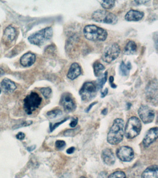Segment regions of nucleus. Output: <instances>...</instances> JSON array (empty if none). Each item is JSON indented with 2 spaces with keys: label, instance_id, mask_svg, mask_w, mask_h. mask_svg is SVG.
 Listing matches in <instances>:
<instances>
[{
  "label": "nucleus",
  "instance_id": "1",
  "mask_svg": "<svg viewBox=\"0 0 158 178\" xmlns=\"http://www.w3.org/2000/svg\"><path fill=\"white\" fill-rule=\"evenodd\" d=\"M124 128V122L122 119H115L108 134V143L112 145H116L120 143L123 139Z\"/></svg>",
  "mask_w": 158,
  "mask_h": 178
},
{
  "label": "nucleus",
  "instance_id": "2",
  "mask_svg": "<svg viewBox=\"0 0 158 178\" xmlns=\"http://www.w3.org/2000/svg\"><path fill=\"white\" fill-rule=\"evenodd\" d=\"M83 34L86 39L91 41L104 42L108 37L106 30L95 25H88L84 28Z\"/></svg>",
  "mask_w": 158,
  "mask_h": 178
},
{
  "label": "nucleus",
  "instance_id": "3",
  "mask_svg": "<svg viewBox=\"0 0 158 178\" xmlns=\"http://www.w3.org/2000/svg\"><path fill=\"white\" fill-rule=\"evenodd\" d=\"M53 35V30L51 27H47L31 34L28 39L30 43L36 46H40L47 40H50Z\"/></svg>",
  "mask_w": 158,
  "mask_h": 178
},
{
  "label": "nucleus",
  "instance_id": "4",
  "mask_svg": "<svg viewBox=\"0 0 158 178\" xmlns=\"http://www.w3.org/2000/svg\"><path fill=\"white\" fill-rule=\"evenodd\" d=\"M24 109L27 114L31 115L41 104L42 98L35 92H32L24 99Z\"/></svg>",
  "mask_w": 158,
  "mask_h": 178
},
{
  "label": "nucleus",
  "instance_id": "5",
  "mask_svg": "<svg viewBox=\"0 0 158 178\" xmlns=\"http://www.w3.org/2000/svg\"><path fill=\"white\" fill-rule=\"evenodd\" d=\"M141 122L138 118L132 117L127 123L125 128V135L127 139H133L139 135L141 131Z\"/></svg>",
  "mask_w": 158,
  "mask_h": 178
},
{
  "label": "nucleus",
  "instance_id": "6",
  "mask_svg": "<svg viewBox=\"0 0 158 178\" xmlns=\"http://www.w3.org/2000/svg\"><path fill=\"white\" fill-rule=\"evenodd\" d=\"M92 19L95 22L115 25L118 22V18L115 14L104 10L95 11L92 15Z\"/></svg>",
  "mask_w": 158,
  "mask_h": 178
},
{
  "label": "nucleus",
  "instance_id": "7",
  "mask_svg": "<svg viewBox=\"0 0 158 178\" xmlns=\"http://www.w3.org/2000/svg\"><path fill=\"white\" fill-rule=\"evenodd\" d=\"M96 85L91 82H86L80 89L79 94L82 101L88 102L96 96L97 93Z\"/></svg>",
  "mask_w": 158,
  "mask_h": 178
},
{
  "label": "nucleus",
  "instance_id": "8",
  "mask_svg": "<svg viewBox=\"0 0 158 178\" xmlns=\"http://www.w3.org/2000/svg\"><path fill=\"white\" fill-rule=\"evenodd\" d=\"M121 52L120 46L116 43L109 44L103 52L102 58L103 61L110 64L116 59Z\"/></svg>",
  "mask_w": 158,
  "mask_h": 178
},
{
  "label": "nucleus",
  "instance_id": "9",
  "mask_svg": "<svg viewBox=\"0 0 158 178\" xmlns=\"http://www.w3.org/2000/svg\"><path fill=\"white\" fill-rule=\"evenodd\" d=\"M146 95L148 101L154 105L158 102V83L156 79H154L148 83L146 88Z\"/></svg>",
  "mask_w": 158,
  "mask_h": 178
},
{
  "label": "nucleus",
  "instance_id": "10",
  "mask_svg": "<svg viewBox=\"0 0 158 178\" xmlns=\"http://www.w3.org/2000/svg\"><path fill=\"white\" fill-rule=\"evenodd\" d=\"M60 104L66 112H72L75 110L76 108V103L73 96L67 92L64 93L61 96Z\"/></svg>",
  "mask_w": 158,
  "mask_h": 178
},
{
  "label": "nucleus",
  "instance_id": "11",
  "mask_svg": "<svg viewBox=\"0 0 158 178\" xmlns=\"http://www.w3.org/2000/svg\"><path fill=\"white\" fill-rule=\"evenodd\" d=\"M138 113L141 121L145 124L152 123L155 117L154 110L146 105H141L138 109Z\"/></svg>",
  "mask_w": 158,
  "mask_h": 178
},
{
  "label": "nucleus",
  "instance_id": "12",
  "mask_svg": "<svg viewBox=\"0 0 158 178\" xmlns=\"http://www.w3.org/2000/svg\"><path fill=\"white\" fill-rule=\"evenodd\" d=\"M117 156L120 160L124 162L131 161L134 157V152L131 147L122 146L118 148L116 151Z\"/></svg>",
  "mask_w": 158,
  "mask_h": 178
},
{
  "label": "nucleus",
  "instance_id": "13",
  "mask_svg": "<svg viewBox=\"0 0 158 178\" xmlns=\"http://www.w3.org/2000/svg\"><path fill=\"white\" fill-rule=\"evenodd\" d=\"M158 131V128L154 127L151 128L148 131L143 140V144L144 147H149L157 140Z\"/></svg>",
  "mask_w": 158,
  "mask_h": 178
},
{
  "label": "nucleus",
  "instance_id": "14",
  "mask_svg": "<svg viewBox=\"0 0 158 178\" xmlns=\"http://www.w3.org/2000/svg\"><path fill=\"white\" fill-rule=\"evenodd\" d=\"M1 89L7 94L11 93L16 89V85L13 81L8 78H5L1 83Z\"/></svg>",
  "mask_w": 158,
  "mask_h": 178
},
{
  "label": "nucleus",
  "instance_id": "15",
  "mask_svg": "<svg viewBox=\"0 0 158 178\" xmlns=\"http://www.w3.org/2000/svg\"><path fill=\"white\" fill-rule=\"evenodd\" d=\"M82 71L79 65L77 63H73L69 68L67 77L68 79L73 80L79 77Z\"/></svg>",
  "mask_w": 158,
  "mask_h": 178
},
{
  "label": "nucleus",
  "instance_id": "16",
  "mask_svg": "<svg viewBox=\"0 0 158 178\" xmlns=\"http://www.w3.org/2000/svg\"><path fill=\"white\" fill-rule=\"evenodd\" d=\"M144 16V13L140 11L131 9L125 16V19L127 21H138Z\"/></svg>",
  "mask_w": 158,
  "mask_h": 178
},
{
  "label": "nucleus",
  "instance_id": "17",
  "mask_svg": "<svg viewBox=\"0 0 158 178\" xmlns=\"http://www.w3.org/2000/svg\"><path fill=\"white\" fill-rule=\"evenodd\" d=\"M102 158L103 162L108 166L112 165L116 161V158L112 151L109 148H106L103 151Z\"/></svg>",
  "mask_w": 158,
  "mask_h": 178
},
{
  "label": "nucleus",
  "instance_id": "18",
  "mask_svg": "<svg viewBox=\"0 0 158 178\" xmlns=\"http://www.w3.org/2000/svg\"><path fill=\"white\" fill-rule=\"evenodd\" d=\"M35 60V54L31 52H28L20 58V63L24 67L30 66L34 64Z\"/></svg>",
  "mask_w": 158,
  "mask_h": 178
},
{
  "label": "nucleus",
  "instance_id": "19",
  "mask_svg": "<svg viewBox=\"0 0 158 178\" xmlns=\"http://www.w3.org/2000/svg\"><path fill=\"white\" fill-rule=\"evenodd\" d=\"M141 178H158V166L152 165L148 167L142 173Z\"/></svg>",
  "mask_w": 158,
  "mask_h": 178
},
{
  "label": "nucleus",
  "instance_id": "20",
  "mask_svg": "<svg viewBox=\"0 0 158 178\" xmlns=\"http://www.w3.org/2000/svg\"><path fill=\"white\" fill-rule=\"evenodd\" d=\"M16 35L15 29L12 26L7 27L4 32V38L7 40L12 42L15 39Z\"/></svg>",
  "mask_w": 158,
  "mask_h": 178
},
{
  "label": "nucleus",
  "instance_id": "21",
  "mask_svg": "<svg viewBox=\"0 0 158 178\" xmlns=\"http://www.w3.org/2000/svg\"><path fill=\"white\" fill-rule=\"evenodd\" d=\"M137 44L133 40H130L124 47V53L125 55H132L137 51Z\"/></svg>",
  "mask_w": 158,
  "mask_h": 178
},
{
  "label": "nucleus",
  "instance_id": "22",
  "mask_svg": "<svg viewBox=\"0 0 158 178\" xmlns=\"http://www.w3.org/2000/svg\"><path fill=\"white\" fill-rule=\"evenodd\" d=\"M131 69V64L130 62H128L127 64H125L122 61L119 67V73L122 76H127L130 74V71Z\"/></svg>",
  "mask_w": 158,
  "mask_h": 178
},
{
  "label": "nucleus",
  "instance_id": "23",
  "mask_svg": "<svg viewBox=\"0 0 158 178\" xmlns=\"http://www.w3.org/2000/svg\"><path fill=\"white\" fill-rule=\"evenodd\" d=\"M108 74V71H106L103 74H102L99 77L96 81V87L98 90H101L103 89L107 80Z\"/></svg>",
  "mask_w": 158,
  "mask_h": 178
},
{
  "label": "nucleus",
  "instance_id": "24",
  "mask_svg": "<svg viewBox=\"0 0 158 178\" xmlns=\"http://www.w3.org/2000/svg\"><path fill=\"white\" fill-rule=\"evenodd\" d=\"M93 66L95 76L97 77L100 76L102 74V72L105 69L104 66L98 61H95L94 63Z\"/></svg>",
  "mask_w": 158,
  "mask_h": 178
},
{
  "label": "nucleus",
  "instance_id": "25",
  "mask_svg": "<svg viewBox=\"0 0 158 178\" xmlns=\"http://www.w3.org/2000/svg\"><path fill=\"white\" fill-rule=\"evenodd\" d=\"M48 117L50 119H53L58 117H60L62 115V112L60 109H57L49 111L47 113Z\"/></svg>",
  "mask_w": 158,
  "mask_h": 178
},
{
  "label": "nucleus",
  "instance_id": "26",
  "mask_svg": "<svg viewBox=\"0 0 158 178\" xmlns=\"http://www.w3.org/2000/svg\"><path fill=\"white\" fill-rule=\"evenodd\" d=\"M101 5L102 7L104 9H109L114 7L115 5V1L113 0L103 1L101 2Z\"/></svg>",
  "mask_w": 158,
  "mask_h": 178
},
{
  "label": "nucleus",
  "instance_id": "27",
  "mask_svg": "<svg viewBox=\"0 0 158 178\" xmlns=\"http://www.w3.org/2000/svg\"><path fill=\"white\" fill-rule=\"evenodd\" d=\"M40 91L44 97L46 99H48L51 96L52 90L49 87H43L40 89Z\"/></svg>",
  "mask_w": 158,
  "mask_h": 178
},
{
  "label": "nucleus",
  "instance_id": "28",
  "mask_svg": "<svg viewBox=\"0 0 158 178\" xmlns=\"http://www.w3.org/2000/svg\"><path fill=\"white\" fill-rule=\"evenodd\" d=\"M108 178H126V176L124 172L118 171L111 174Z\"/></svg>",
  "mask_w": 158,
  "mask_h": 178
},
{
  "label": "nucleus",
  "instance_id": "29",
  "mask_svg": "<svg viewBox=\"0 0 158 178\" xmlns=\"http://www.w3.org/2000/svg\"><path fill=\"white\" fill-rule=\"evenodd\" d=\"M67 120H68V118H66L64 119V120H62V121H61L60 122H58V123H54V124L50 123V131H54V130H55V129L57 128L58 127V126H60V125L61 124H62V123H65V122L67 121Z\"/></svg>",
  "mask_w": 158,
  "mask_h": 178
},
{
  "label": "nucleus",
  "instance_id": "30",
  "mask_svg": "<svg viewBox=\"0 0 158 178\" xmlns=\"http://www.w3.org/2000/svg\"><path fill=\"white\" fill-rule=\"evenodd\" d=\"M33 123L32 121H27L25 122H23L20 124H18V125H15L13 126V129H17V128H20L24 127H28L30 126Z\"/></svg>",
  "mask_w": 158,
  "mask_h": 178
},
{
  "label": "nucleus",
  "instance_id": "31",
  "mask_svg": "<svg viewBox=\"0 0 158 178\" xmlns=\"http://www.w3.org/2000/svg\"><path fill=\"white\" fill-rule=\"evenodd\" d=\"M79 128H76L73 129L66 130L64 132V136H72L74 134H76L77 131H79Z\"/></svg>",
  "mask_w": 158,
  "mask_h": 178
},
{
  "label": "nucleus",
  "instance_id": "32",
  "mask_svg": "<svg viewBox=\"0 0 158 178\" xmlns=\"http://www.w3.org/2000/svg\"><path fill=\"white\" fill-rule=\"evenodd\" d=\"M66 143L62 140H57L55 142V147L58 150H62L66 147Z\"/></svg>",
  "mask_w": 158,
  "mask_h": 178
},
{
  "label": "nucleus",
  "instance_id": "33",
  "mask_svg": "<svg viewBox=\"0 0 158 178\" xmlns=\"http://www.w3.org/2000/svg\"><path fill=\"white\" fill-rule=\"evenodd\" d=\"M25 134L24 133L20 132L18 133L17 135H16V137L18 140L22 141V140H24L25 139Z\"/></svg>",
  "mask_w": 158,
  "mask_h": 178
},
{
  "label": "nucleus",
  "instance_id": "34",
  "mask_svg": "<svg viewBox=\"0 0 158 178\" xmlns=\"http://www.w3.org/2000/svg\"><path fill=\"white\" fill-rule=\"evenodd\" d=\"M78 123V118H73L72 119V121L71 122V123H70V126L72 128L75 127L76 126Z\"/></svg>",
  "mask_w": 158,
  "mask_h": 178
},
{
  "label": "nucleus",
  "instance_id": "35",
  "mask_svg": "<svg viewBox=\"0 0 158 178\" xmlns=\"http://www.w3.org/2000/svg\"><path fill=\"white\" fill-rule=\"evenodd\" d=\"M114 77L113 76H111L109 78V84L111 85V88H113V89H115L116 88L117 85L116 84L114 83Z\"/></svg>",
  "mask_w": 158,
  "mask_h": 178
},
{
  "label": "nucleus",
  "instance_id": "36",
  "mask_svg": "<svg viewBox=\"0 0 158 178\" xmlns=\"http://www.w3.org/2000/svg\"><path fill=\"white\" fill-rule=\"evenodd\" d=\"M149 1H135L134 2L136 3V4L139 5L144 4Z\"/></svg>",
  "mask_w": 158,
  "mask_h": 178
},
{
  "label": "nucleus",
  "instance_id": "37",
  "mask_svg": "<svg viewBox=\"0 0 158 178\" xmlns=\"http://www.w3.org/2000/svg\"><path fill=\"white\" fill-rule=\"evenodd\" d=\"M97 103H98V102H93V103H91L90 105L87 107V109H86V110H85L86 112H89L90 111V109H92L93 106H94Z\"/></svg>",
  "mask_w": 158,
  "mask_h": 178
},
{
  "label": "nucleus",
  "instance_id": "38",
  "mask_svg": "<svg viewBox=\"0 0 158 178\" xmlns=\"http://www.w3.org/2000/svg\"><path fill=\"white\" fill-rule=\"evenodd\" d=\"M75 150V148L73 147H70V148L67 149V150H66V153L68 154H71L74 152Z\"/></svg>",
  "mask_w": 158,
  "mask_h": 178
},
{
  "label": "nucleus",
  "instance_id": "39",
  "mask_svg": "<svg viewBox=\"0 0 158 178\" xmlns=\"http://www.w3.org/2000/svg\"><path fill=\"white\" fill-rule=\"evenodd\" d=\"M108 93V88H106V89L101 93V98H104L107 95Z\"/></svg>",
  "mask_w": 158,
  "mask_h": 178
},
{
  "label": "nucleus",
  "instance_id": "40",
  "mask_svg": "<svg viewBox=\"0 0 158 178\" xmlns=\"http://www.w3.org/2000/svg\"><path fill=\"white\" fill-rule=\"evenodd\" d=\"M36 145H32L30 147H28L27 148V150H28V151L29 152H32L34 150H35V148H36Z\"/></svg>",
  "mask_w": 158,
  "mask_h": 178
},
{
  "label": "nucleus",
  "instance_id": "41",
  "mask_svg": "<svg viewBox=\"0 0 158 178\" xmlns=\"http://www.w3.org/2000/svg\"><path fill=\"white\" fill-rule=\"evenodd\" d=\"M108 113V109L105 108L104 109H103L102 111V114L103 115H106Z\"/></svg>",
  "mask_w": 158,
  "mask_h": 178
},
{
  "label": "nucleus",
  "instance_id": "42",
  "mask_svg": "<svg viewBox=\"0 0 158 178\" xmlns=\"http://www.w3.org/2000/svg\"><path fill=\"white\" fill-rule=\"evenodd\" d=\"M4 73L5 72L3 70H2L1 68H0V77L3 76L4 74Z\"/></svg>",
  "mask_w": 158,
  "mask_h": 178
},
{
  "label": "nucleus",
  "instance_id": "43",
  "mask_svg": "<svg viewBox=\"0 0 158 178\" xmlns=\"http://www.w3.org/2000/svg\"><path fill=\"white\" fill-rule=\"evenodd\" d=\"M131 106L132 104L130 103H127V109H130Z\"/></svg>",
  "mask_w": 158,
  "mask_h": 178
},
{
  "label": "nucleus",
  "instance_id": "44",
  "mask_svg": "<svg viewBox=\"0 0 158 178\" xmlns=\"http://www.w3.org/2000/svg\"><path fill=\"white\" fill-rule=\"evenodd\" d=\"M1 93V89L0 88V94Z\"/></svg>",
  "mask_w": 158,
  "mask_h": 178
},
{
  "label": "nucleus",
  "instance_id": "45",
  "mask_svg": "<svg viewBox=\"0 0 158 178\" xmlns=\"http://www.w3.org/2000/svg\"><path fill=\"white\" fill-rule=\"evenodd\" d=\"M81 178H85V177H83H83H81Z\"/></svg>",
  "mask_w": 158,
  "mask_h": 178
}]
</instances>
